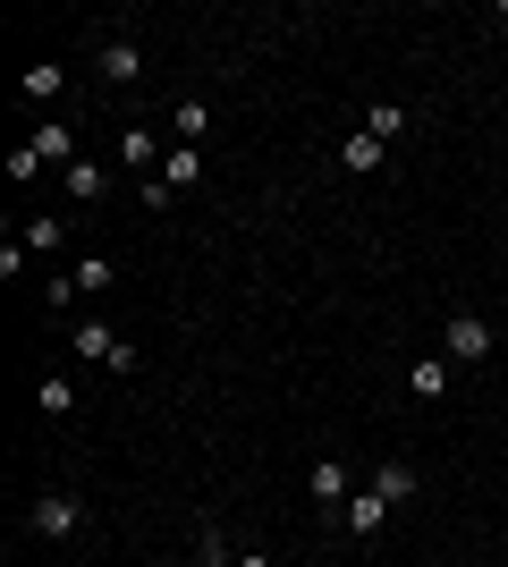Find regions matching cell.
<instances>
[{"label":"cell","instance_id":"16","mask_svg":"<svg viewBox=\"0 0 508 567\" xmlns=\"http://www.w3.org/2000/svg\"><path fill=\"white\" fill-rule=\"evenodd\" d=\"M111 280H120V262H111V255H85V262H76V297H102Z\"/></svg>","mask_w":508,"mask_h":567},{"label":"cell","instance_id":"21","mask_svg":"<svg viewBox=\"0 0 508 567\" xmlns=\"http://www.w3.org/2000/svg\"><path fill=\"white\" fill-rule=\"evenodd\" d=\"M0 169H9V178H18V187H25V178H43V153H34V144H18V153H9V162H0Z\"/></svg>","mask_w":508,"mask_h":567},{"label":"cell","instance_id":"9","mask_svg":"<svg viewBox=\"0 0 508 567\" xmlns=\"http://www.w3.org/2000/svg\"><path fill=\"white\" fill-rule=\"evenodd\" d=\"M407 399H424V406L449 399V355H424V364H407Z\"/></svg>","mask_w":508,"mask_h":567},{"label":"cell","instance_id":"23","mask_svg":"<svg viewBox=\"0 0 508 567\" xmlns=\"http://www.w3.org/2000/svg\"><path fill=\"white\" fill-rule=\"evenodd\" d=\"M169 204H178V187H169L162 169H153V178H145V213H169Z\"/></svg>","mask_w":508,"mask_h":567},{"label":"cell","instance_id":"12","mask_svg":"<svg viewBox=\"0 0 508 567\" xmlns=\"http://www.w3.org/2000/svg\"><path fill=\"white\" fill-rule=\"evenodd\" d=\"M162 178H169L178 195L204 187V153H195V144H169V153H162Z\"/></svg>","mask_w":508,"mask_h":567},{"label":"cell","instance_id":"13","mask_svg":"<svg viewBox=\"0 0 508 567\" xmlns=\"http://www.w3.org/2000/svg\"><path fill=\"white\" fill-rule=\"evenodd\" d=\"M60 187H69L76 204H102V195H111V169H102V162H76V169H60Z\"/></svg>","mask_w":508,"mask_h":567},{"label":"cell","instance_id":"2","mask_svg":"<svg viewBox=\"0 0 508 567\" xmlns=\"http://www.w3.org/2000/svg\"><path fill=\"white\" fill-rule=\"evenodd\" d=\"M440 348H449V364H491V322L458 306L449 322H440Z\"/></svg>","mask_w":508,"mask_h":567},{"label":"cell","instance_id":"20","mask_svg":"<svg viewBox=\"0 0 508 567\" xmlns=\"http://www.w3.org/2000/svg\"><path fill=\"white\" fill-rule=\"evenodd\" d=\"M120 162L153 178V162H162V153H153V136H145V127H127V136H120Z\"/></svg>","mask_w":508,"mask_h":567},{"label":"cell","instance_id":"1","mask_svg":"<svg viewBox=\"0 0 508 567\" xmlns=\"http://www.w3.org/2000/svg\"><path fill=\"white\" fill-rule=\"evenodd\" d=\"M25 525H34L43 543H69V534H85V499L76 492H34L25 499Z\"/></svg>","mask_w":508,"mask_h":567},{"label":"cell","instance_id":"6","mask_svg":"<svg viewBox=\"0 0 508 567\" xmlns=\"http://www.w3.org/2000/svg\"><path fill=\"white\" fill-rule=\"evenodd\" d=\"M60 94H69V69H60V60H34V69L18 76V102H34V111H51Z\"/></svg>","mask_w":508,"mask_h":567},{"label":"cell","instance_id":"15","mask_svg":"<svg viewBox=\"0 0 508 567\" xmlns=\"http://www.w3.org/2000/svg\"><path fill=\"white\" fill-rule=\"evenodd\" d=\"M364 136H373V144H398V136H407V102H373V111H364Z\"/></svg>","mask_w":508,"mask_h":567},{"label":"cell","instance_id":"25","mask_svg":"<svg viewBox=\"0 0 508 567\" xmlns=\"http://www.w3.org/2000/svg\"><path fill=\"white\" fill-rule=\"evenodd\" d=\"M500 94H508V69H500Z\"/></svg>","mask_w":508,"mask_h":567},{"label":"cell","instance_id":"19","mask_svg":"<svg viewBox=\"0 0 508 567\" xmlns=\"http://www.w3.org/2000/svg\"><path fill=\"white\" fill-rule=\"evenodd\" d=\"M195 567H238V550L220 543V525H204V534H195Z\"/></svg>","mask_w":508,"mask_h":567},{"label":"cell","instance_id":"10","mask_svg":"<svg viewBox=\"0 0 508 567\" xmlns=\"http://www.w3.org/2000/svg\"><path fill=\"white\" fill-rule=\"evenodd\" d=\"M34 406H43V424H69V415H76V381L43 373V381H34Z\"/></svg>","mask_w":508,"mask_h":567},{"label":"cell","instance_id":"24","mask_svg":"<svg viewBox=\"0 0 508 567\" xmlns=\"http://www.w3.org/2000/svg\"><path fill=\"white\" fill-rule=\"evenodd\" d=\"M238 567H271V559H263V550H238Z\"/></svg>","mask_w":508,"mask_h":567},{"label":"cell","instance_id":"5","mask_svg":"<svg viewBox=\"0 0 508 567\" xmlns=\"http://www.w3.org/2000/svg\"><path fill=\"white\" fill-rule=\"evenodd\" d=\"M364 492H382V499H390V508H407V499H415V492H424V474H415V466H407V457H382V466H373V483H364Z\"/></svg>","mask_w":508,"mask_h":567},{"label":"cell","instance_id":"3","mask_svg":"<svg viewBox=\"0 0 508 567\" xmlns=\"http://www.w3.org/2000/svg\"><path fill=\"white\" fill-rule=\"evenodd\" d=\"M94 76H102V85H136V76H145V51H136V34H102Z\"/></svg>","mask_w":508,"mask_h":567},{"label":"cell","instance_id":"17","mask_svg":"<svg viewBox=\"0 0 508 567\" xmlns=\"http://www.w3.org/2000/svg\"><path fill=\"white\" fill-rule=\"evenodd\" d=\"M25 246H34V255H60V246H69V229H60L51 213H34V220H25Z\"/></svg>","mask_w":508,"mask_h":567},{"label":"cell","instance_id":"11","mask_svg":"<svg viewBox=\"0 0 508 567\" xmlns=\"http://www.w3.org/2000/svg\"><path fill=\"white\" fill-rule=\"evenodd\" d=\"M305 492H314L322 508H348V457H314V474H305Z\"/></svg>","mask_w":508,"mask_h":567},{"label":"cell","instance_id":"7","mask_svg":"<svg viewBox=\"0 0 508 567\" xmlns=\"http://www.w3.org/2000/svg\"><path fill=\"white\" fill-rule=\"evenodd\" d=\"M25 144H34L43 162H60V169H76V162H85V144H76V127H60V118H43V127H34Z\"/></svg>","mask_w":508,"mask_h":567},{"label":"cell","instance_id":"22","mask_svg":"<svg viewBox=\"0 0 508 567\" xmlns=\"http://www.w3.org/2000/svg\"><path fill=\"white\" fill-rule=\"evenodd\" d=\"M43 306H51V313H69V306H76V271H60V280L43 288Z\"/></svg>","mask_w":508,"mask_h":567},{"label":"cell","instance_id":"8","mask_svg":"<svg viewBox=\"0 0 508 567\" xmlns=\"http://www.w3.org/2000/svg\"><path fill=\"white\" fill-rule=\"evenodd\" d=\"M339 525H348L356 543H373V534H382V525H390V499H382V492H356V499H348V508H339Z\"/></svg>","mask_w":508,"mask_h":567},{"label":"cell","instance_id":"4","mask_svg":"<svg viewBox=\"0 0 508 567\" xmlns=\"http://www.w3.org/2000/svg\"><path fill=\"white\" fill-rule=\"evenodd\" d=\"M127 339L111 331V322H94V313H85V322H69V355L76 364H102V373H111V355H120Z\"/></svg>","mask_w":508,"mask_h":567},{"label":"cell","instance_id":"14","mask_svg":"<svg viewBox=\"0 0 508 567\" xmlns=\"http://www.w3.org/2000/svg\"><path fill=\"white\" fill-rule=\"evenodd\" d=\"M339 162L356 169V178H373V169H390V144H373V136H364V127H356V136L339 144Z\"/></svg>","mask_w":508,"mask_h":567},{"label":"cell","instance_id":"18","mask_svg":"<svg viewBox=\"0 0 508 567\" xmlns=\"http://www.w3.org/2000/svg\"><path fill=\"white\" fill-rule=\"evenodd\" d=\"M169 118H178V144H195V136H204V127H212V102H178V111H169Z\"/></svg>","mask_w":508,"mask_h":567}]
</instances>
